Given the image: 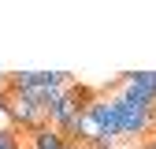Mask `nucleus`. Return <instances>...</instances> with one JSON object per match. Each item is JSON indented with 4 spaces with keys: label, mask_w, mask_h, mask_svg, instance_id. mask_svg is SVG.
<instances>
[{
    "label": "nucleus",
    "mask_w": 156,
    "mask_h": 149,
    "mask_svg": "<svg viewBox=\"0 0 156 149\" xmlns=\"http://www.w3.org/2000/svg\"><path fill=\"white\" fill-rule=\"evenodd\" d=\"M89 112L97 116L104 134L119 142V97H115V93H97V101L89 104Z\"/></svg>",
    "instance_id": "nucleus-3"
},
{
    "label": "nucleus",
    "mask_w": 156,
    "mask_h": 149,
    "mask_svg": "<svg viewBox=\"0 0 156 149\" xmlns=\"http://www.w3.org/2000/svg\"><path fill=\"white\" fill-rule=\"evenodd\" d=\"M4 86H8V74H0V89H4Z\"/></svg>",
    "instance_id": "nucleus-8"
},
{
    "label": "nucleus",
    "mask_w": 156,
    "mask_h": 149,
    "mask_svg": "<svg viewBox=\"0 0 156 149\" xmlns=\"http://www.w3.org/2000/svg\"><path fill=\"white\" fill-rule=\"evenodd\" d=\"M152 119H156V112H149V108H138V104H126L123 97H119V138H126V142H145V138H152Z\"/></svg>",
    "instance_id": "nucleus-2"
},
{
    "label": "nucleus",
    "mask_w": 156,
    "mask_h": 149,
    "mask_svg": "<svg viewBox=\"0 0 156 149\" xmlns=\"http://www.w3.org/2000/svg\"><path fill=\"white\" fill-rule=\"evenodd\" d=\"M86 149H115V138H108V134H101L97 142H89Z\"/></svg>",
    "instance_id": "nucleus-6"
},
{
    "label": "nucleus",
    "mask_w": 156,
    "mask_h": 149,
    "mask_svg": "<svg viewBox=\"0 0 156 149\" xmlns=\"http://www.w3.org/2000/svg\"><path fill=\"white\" fill-rule=\"evenodd\" d=\"M0 149H23V142H19V130H15V127H0Z\"/></svg>",
    "instance_id": "nucleus-5"
},
{
    "label": "nucleus",
    "mask_w": 156,
    "mask_h": 149,
    "mask_svg": "<svg viewBox=\"0 0 156 149\" xmlns=\"http://www.w3.org/2000/svg\"><path fill=\"white\" fill-rule=\"evenodd\" d=\"M138 149H156V134H152V138H145V142H138Z\"/></svg>",
    "instance_id": "nucleus-7"
},
{
    "label": "nucleus",
    "mask_w": 156,
    "mask_h": 149,
    "mask_svg": "<svg viewBox=\"0 0 156 149\" xmlns=\"http://www.w3.org/2000/svg\"><path fill=\"white\" fill-rule=\"evenodd\" d=\"M26 145L30 149H71L74 142L63 134V130H56V127H37L26 134Z\"/></svg>",
    "instance_id": "nucleus-4"
},
{
    "label": "nucleus",
    "mask_w": 156,
    "mask_h": 149,
    "mask_svg": "<svg viewBox=\"0 0 156 149\" xmlns=\"http://www.w3.org/2000/svg\"><path fill=\"white\" fill-rule=\"evenodd\" d=\"M4 116L11 119V127L19 130V134H30V130H37V127H48V112L34 97H26V93H11V104H8Z\"/></svg>",
    "instance_id": "nucleus-1"
}]
</instances>
